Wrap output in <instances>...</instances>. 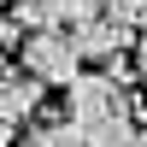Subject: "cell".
Listing matches in <instances>:
<instances>
[{
    "instance_id": "3",
    "label": "cell",
    "mask_w": 147,
    "mask_h": 147,
    "mask_svg": "<svg viewBox=\"0 0 147 147\" xmlns=\"http://www.w3.org/2000/svg\"><path fill=\"white\" fill-rule=\"evenodd\" d=\"M41 94H47V82L35 77L24 59H12L6 77H0V129H6V147L30 129V118H35V112H41Z\"/></svg>"
},
{
    "instance_id": "6",
    "label": "cell",
    "mask_w": 147,
    "mask_h": 147,
    "mask_svg": "<svg viewBox=\"0 0 147 147\" xmlns=\"http://www.w3.org/2000/svg\"><path fill=\"white\" fill-rule=\"evenodd\" d=\"M100 12H112V0H65V18L82 24V18H100Z\"/></svg>"
},
{
    "instance_id": "1",
    "label": "cell",
    "mask_w": 147,
    "mask_h": 147,
    "mask_svg": "<svg viewBox=\"0 0 147 147\" xmlns=\"http://www.w3.org/2000/svg\"><path fill=\"white\" fill-rule=\"evenodd\" d=\"M65 112L77 118L82 129H94V124H106V118H118V112H141V106H136V94H129V77H118V71H88V77H77L65 88Z\"/></svg>"
},
{
    "instance_id": "4",
    "label": "cell",
    "mask_w": 147,
    "mask_h": 147,
    "mask_svg": "<svg viewBox=\"0 0 147 147\" xmlns=\"http://www.w3.org/2000/svg\"><path fill=\"white\" fill-rule=\"evenodd\" d=\"M71 30H77L82 59H94V65H118V59L136 47V30H129V24H118L112 12H100V18H82V24H71Z\"/></svg>"
},
{
    "instance_id": "2",
    "label": "cell",
    "mask_w": 147,
    "mask_h": 147,
    "mask_svg": "<svg viewBox=\"0 0 147 147\" xmlns=\"http://www.w3.org/2000/svg\"><path fill=\"white\" fill-rule=\"evenodd\" d=\"M18 59L47 82V88H71L82 77V47H77V30H30V41L18 47Z\"/></svg>"
},
{
    "instance_id": "7",
    "label": "cell",
    "mask_w": 147,
    "mask_h": 147,
    "mask_svg": "<svg viewBox=\"0 0 147 147\" xmlns=\"http://www.w3.org/2000/svg\"><path fill=\"white\" fill-rule=\"evenodd\" d=\"M136 82H141V88H147V30L136 35Z\"/></svg>"
},
{
    "instance_id": "8",
    "label": "cell",
    "mask_w": 147,
    "mask_h": 147,
    "mask_svg": "<svg viewBox=\"0 0 147 147\" xmlns=\"http://www.w3.org/2000/svg\"><path fill=\"white\" fill-rule=\"evenodd\" d=\"M136 147H147V118H141V129H136Z\"/></svg>"
},
{
    "instance_id": "5",
    "label": "cell",
    "mask_w": 147,
    "mask_h": 147,
    "mask_svg": "<svg viewBox=\"0 0 147 147\" xmlns=\"http://www.w3.org/2000/svg\"><path fill=\"white\" fill-rule=\"evenodd\" d=\"M112 18L129 24V30L141 35V30H147V0H112Z\"/></svg>"
}]
</instances>
